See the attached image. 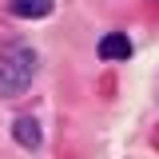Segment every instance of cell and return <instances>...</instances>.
I'll return each instance as SVG.
<instances>
[{
  "mask_svg": "<svg viewBox=\"0 0 159 159\" xmlns=\"http://www.w3.org/2000/svg\"><path fill=\"white\" fill-rule=\"evenodd\" d=\"M36 76V52L32 48H8L0 56V96H24Z\"/></svg>",
  "mask_w": 159,
  "mask_h": 159,
  "instance_id": "6da1fadb",
  "label": "cell"
},
{
  "mask_svg": "<svg viewBox=\"0 0 159 159\" xmlns=\"http://www.w3.org/2000/svg\"><path fill=\"white\" fill-rule=\"evenodd\" d=\"M99 60H127L131 56V40L123 36V32H111V36H103L99 40Z\"/></svg>",
  "mask_w": 159,
  "mask_h": 159,
  "instance_id": "7a4b0ae2",
  "label": "cell"
},
{
  "mask_svg": "<svg viewBox=\"0 0 159 159\" xmlns=\"http://www.w3.org/2000/svg\"><path fill=\"white\" fill-rule=\"evenodd\" d=\"M12 135H16V143H24V147H28V151H36L40 147V123L32 116H20V119H12Z\"/></svg>",
  "mask_w": 159,
  "mask_h": 159,
  "instance_id": "3957f363",
  "label": "cell"
},
{
  "mask_svg": "<svg viewBox=\"0 0 159 159\" xmlns=\"http://www.w3.org/2000/svg\"><path fill=\"white\" fill-rule=\"evenodd\" d=\"M8 8H12V16H24V20H40V16H48V12L56 8V0H12Z\"/></svg>",
  "mask_w": 159,
  "mask_h": 159,
  "instance_id": "277c9868",
  "label": "cell"
}]
</instances>
